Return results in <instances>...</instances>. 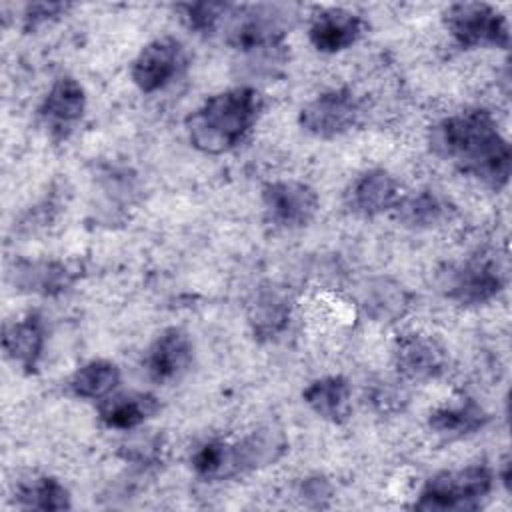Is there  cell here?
Here are the masks:
<instances>
[{
  "label": "cell",
  "instance_id": "e0dca14e",
  "mask_svg": "<svg viewBox=\"0 0 512 512\" xmlns=\"http://www.w3.org/2000/svg\"><path fill=\"white\" fill-rule=\"evenodd\" d=\"M290 316L292 298L288 290L272 282L256 288L246 310L248 326L260 342H270L282 336L290 324Z\"/></svg>",
  "mask_w": 512,
  "mask_h": 512
},
{
  "label": "cell",
  "instance_id": "6da1fadb",
  "mask_svg": "<svg viewBox=\"0 0 512 512\" xmlns=\"http://www.w3.org/2000/svg\"><path fill=\"white\" fill-rule=\"evenodd\" d=\"M428 142L438 158L492 190H502L510 180V142L486 108H466L444 116L430 128Z\"/></svg>",
  "mask_w": 512,
  "mask_h": 512
},
{
  "label": "cell",
  "instance_id": "4dcf8cb0",
  "mask_svg": "<svg viewBox=\"0 0 512 512\" xmlns=\"http://www.w3.org/2000/svg\"><path fill=\"white\" fill-rule=\"evenodd\" d=\"M498 476H500V480H502V484H504L506 492H510V458H508V456H504Z\"/></svg>",
  "mask_w": 512,
  "mask_h": 512
},
{
  "label": "cell",
  "instance_id": "f546056e",
  "mask_svg": "<svg viewBox=\"0 0 512 512\" xmlns=\"http://www.w3.org/2000/svg\"><path fill=\"white\" fill-rule=\"evenodd\" d=\"M372 404L382 410V412H392V410H400L402 408V402H404V396L400 390L384 384V386H378L374 392H372Z\"/></svg>",
  "mask_w": 512,
  "mask_h": 512
},
{
  "label": "cell",
  "instance_id": "7402d4cb",
  "mask_svg": "<svg viewBox=\"0 0 512 512\" xmlns=\"http://www.w3.org/2000/svg\"><path fill=\"white\" fill-rule=\"evenodd\" d=\"M448 214V202L430 188H422L414 194L400 196L398 204L392 210L394 220L412 230L436 228L448 220Z\"/></svg>",
  "mask_w": 512,
  "mask_h": 512
},
{
  "label": "cell",
  "instance_id": "83f0119b",
  "mask_svg": "<svg viewBox=\"0 0 512 512\" xmlns=\"http://www.w3.org/2000/svg\"><path fill=\"white\" fill-rule=\"evenodd\" d=\"M70 4L66 2H34L26 4L22 12V28L26 32H32L68 12Z\"/></svg>",
  "mask_w": 512,
  "mask_h": 512
},
{
  "label": "cell",
  "instance_id": "30bf717a",
  "mask_svg": "<svg viewBox=\"0 0 512 512\" xmlns=\"http://www.w3.org/2000/svg\"><path fill=\"white\" fill-rule=\"evenodd\" d=\"M262 206L270 224L284 230H296L314 220L320 200L310 184L288 178L264 184Z\"/></svg>",
  "mask_w": 512,
  "mask_h": 512
},
{
  "label": "cell",
  "instance_id": "f1b7e54d",
  "mask_svg": "<svg viewBox=\"0 0 512 512\" xmlns=\"http://www.w3.org/2000/svg\"><path fill=\"white\" fill-rule=\"evenodd\" d=\"M330 494H332V488H330L328 480L322 476H310V478L302 480V484L298 488V496H302V500L314 508L328 506L326 500L330 498Z\"/></svg>",
  "mask_w": 512,
  "mask_h": 512
},
{
  "label": "cell",
  "instance_id": "3957f363",
  "mask_svg": "<svg viewBox=\"0 0 512 512\" xmlns=\"http://www.w3.org/2000/svg\"><path fill=\"white\" fill-rule=\"evenodd\" d=\"M290 16V6H230L226 14V42L252 60L280 62L284 58V36Z\"/></svg>",
  "mask_w": 512,
  "mask_h": 512
},
{
  "label": "cell",
  "instance_id": "4316f807",
  "mask_svg": "<svg viewBox=\"0 0 512 512\" xmlns=\"http://www.w3.org/2000/svg\"><path fill=\"white\" fill-rule=\"evenodd\" d=\"M120 458L140 468L158 466L164 460V438L160 434H138L118 450Z\"/></svg>",
  "mask_w": 512,
  "mask_h": 512
},
{
  "label": "cell",
  "instance_id": "52a82bcc",
  "mask_svg": "<svg viewBox=\"0 0 512 512\" xmlns=\"http://www.w3.org/2000/svg\"><path fill=\"white\" fill-rule=\"evenodd\" d=\"M362 118V102L350 88H332L310 102L298 112V124L304 132L332 140L350 132Z\"/></svg>",
  "mask_w": 512,
  "mask_h": 512
},
{
  "label": "cell",
  "instance_id": "8992f818",
  "mask_svg": "<svg viewBox=\"0 0 512 512\" xmlns=\"http://www.w3.org/2000/svg\"><path fill=\"white\" fill-rule=\"evenodd\" d=\"M438 290L460 306H480L494 300L506 284L504 272L494 260L470 258L446 264L436 276Z\"/></svg>",
  "mask_w": 512,
  "mask_h": 512
},
{
  "label": "cell",
  "instance_id": "ac0fdd59",
  "mask_svg": "<svg viewBox=\"0 0 512 512\" xmlns=\"http://www.w3.org/2000/svg\"><path fill=\"white\" fill-rule=\"evenodd\" d=\"M8 278L18 292L58 296L76 282L78 274L54 260H18L12 264Z\"/></svg>",
  "mask_w": 512,
  "mask_h": 512
},
{
  "label": "cell",
  "instance_id": "484cf974",
  "mask_svg": "<svg viewBox=\"0 0 512 512\" xmlns=\"http://www.w3.org/2000/svg\"><path fill=\"white\" fill-rule=\"evenodd\" d=\"M230 6L232 4H226V2H188V4H178L176 10L180 12V18L190 30H194L196 34L208 36L222 26Z\"/></svg>",
  "mask_w": 512,
  "mask_h": 512
},
{
  "label": "cell",
  "instance_id": "7c38bea8",
  "mask_svg": "<svg viewBox=\"0 0 512 512\" xmlns=\"http://www.w3.org/2000/svg\"><path fill=\"white\" fill-rule=\"evenodd\" d=\"M398 180L384 168H370L358 174L344 192L346 208L360 218H376L392 212L400 200Z\"/></svg>",
  "mask_w": 512,
  "mask_h": 512
},
{
  "label": "cell",
  "instance_id": "8fae6325",
  "mask_svg": "<svg viewBox=\"0 0 512 512\" xmlns=\"http://www.w3.org/2000/svg\"><path fill=\"white\" fill-rule=\"evenodd\" d=\"M394 368L408 382H428L444 374L448 354L444 346L422 332H404L396 338L392 350Z\"/></svg>",
  "mask_w": 512,
  "mask_h": 512
},
{
  "label": "cell",
  "instance_id": "cb8c5ba5",
  "mask_svg": "<svg viewBox=\"0 0 512 512\" xmlns=\"http://www.w3.org/2000/svg\"><path fill=\"white\" fill-rule=\"evenodd\" d=\"M120 384V368L110 360H90L74 370L68 390L82 400H104Z\"/></svg>",
  "mask_w": 512,
  "mask_h": 512
},
{
  "label": "cell",
  "instance_id": "d4e9b609",
  "mask_svg": "<svg viewBox=\"0 0 512 512\" xmlns=\"http://www.w3.org/2000/svg\"><path fill=\"white\" fill-rule=\"evenodd\" d=\"M362 306L372 318L392 322L394 318L402 316L404 310L408 308V296L402 290V286L384 278L370 282V288L364 292Z\"/></svg>",
  "mask_w": 512,
  "mask_h": 512
},
{
  "label": "cell",
  "instance_id": "d6986e66",
  "mask_svg": "<svg viewBox=\"0 0 512 512\" xmlns=\"http://www.w3.org/2000/svg\"><path fill=\"white\" fill-rule=\"evenodd\" d=\"M162 404L154 394L148 392H122L110 394L100 400L98 418L110 430L130 432L142 426L148 418L160 412Z\"/></svg>",
  "mask_w": 512,
  "mask_h": 512
},
{
  "label": "cell",
  "instance_id": "2e32d148",
  "mask_svg": "<svg viewBox=\"0 0 512 512\" xmlns=\"http://www.w3.org/2000/svg\"><path fill=\"white\" fill-rule=\"evenodd\" d=\"M46 346V324L38 312L4 322L2 350L4 356L26 374H34Z\"/></svg>",
  "mask_w": 512,
  "mask_h": 512
},
{
  "label": "cell",
  "instance_id": "ba28073f",
  "mask_svg": "<svg viewBox=\"0 0 512 512\" xmlns=\"http://www.w3.org/2000/svg\"><path fill=\"white\" fill-rule=\"evenodd\" d=\"M288 450V440L282 430L274 426H262L246 436L222 444V464L218 480L244 476L254 470H262L278 462Z\"/></svg>",
  "mask_w": 512,
  "mask_h": 512
},
{
  "label": "cell",
  "instance_id": "7a4b0ae2",
  "mask_svg": "<svg viewBox=\"0 0 512 512\" xmlns=\"http://www.w3.org/2000/svg\"><path fill=\"white\" fill-rule=\"evenodd\" d=\"M264 108L252 86H234L206 98L184 120L190 144L204 154H224L246 140Z\"/></svg>",
  "mask_w": 512,
  "mask_h": 512
},
{
  "label": "cell",
  "instance_id": "5bb4252c",
  "mask_svg": "<svg viewBox=\"0 0 512 512\" xmlns=\"http://www.w3.org/2000/svg\"><path fill=\"white\" fill-rule=\"evenodd\" d=\"M86 112V92L72 76H60L48 88L38 114L56 140L66 138Z\"/></svg>",
  "mask_w": 512,
  "mask_h": 512
},
{
  "label": "cell",
  "instance_id": "ffe728a7",
  "mask_svg": "<svg viewBox=\"0 0 512 512\" xmlns=\"http://www.w3.org/2000/svg\"><path fill=\"white\" fill-rule=\"evenodd\" d=\"M302 398L306 406L326 422L344 424L350 418L352 388L350 382L340 374L316 378L304 388Z\"/></svg>",
  "mask_w": 512,
  "mask_h": 512
},
{
  "label": "cell",
  "instance_id": "9c48e42d",
  "mask_svg": "<svg viewBox=\"0 0 512 512\" xmlns=\"http://www.w3.org/2000/svg\"><path fill=\"white\" fill-rule=\"evenodd\" d=\"M188 66L186 48L174 36H160L142 46L130 66V78L144 94L170 86Z\"/></svg>",
  "mask_w": 512,
  "mask_h": 512
},
{
  "label": "cell",
  "instance_id": "9a60e30c",
  "mask_svg": "<svg viewBox=\"0 0 512 512\" xmlns=\"http://www.w3.org/2000/svg\"><path fill=\"white\" fill-rule=\"evenodd\" d=\"M366 30V22L360 14L342 8H320L308 24L310 44L324 54H336L354 46Z\"/></svg>",
  "mask_w": 512,
  "mask_h": 512
},
{
  "label": "cell",
  "instance_id": "603a6c76",
  "mask_svg": "<svg viewBox=\"0 0 512 512\" xmlns=\"http://www.w3.org/2000/svg\"><path fill=\"white\" fill-rule=\"evenodd\" d=\"M14 506L20 510H68V488L54 476H30L14 488Z\"/></svg>",
  "mask_w": 512,
  "mask_h": 512
},
{
  "label": "cell",
  "instance_id": "4fadbf2b",
  "mask_svg": "<svg viewBox=\"0 0 512 512\" xmlns=\"http://www.w3.org/2000/svg\"><path fill=\"white\" fill-rule=\"evenodd\" d=\"M192 358L194 346L188 332L178 326H170L162 330L150 344L144 358V368L152 382L170 384L188 372Z\"/></svg>",
  "mask_w": 512,
  "mask_h": 512
},
{
  "label": "cell",
  "instance_id": "5b68a950",
  "mask_svg": "<svg viewBox=\"0 0 512 512\" xmlns=\"http://www.w3.org/2000/svg\"><path fill=\"white\" fill-rule=\"evenodd\" d=\"M444 24L460 48H510L506 16L486 2H456L444 12Z\"/></svg>",
  "mask_w": 512,
  "mask_h": 512
},
{
  "label": "cell",
  "instance_id": "44dd1931",
  "mask_svg": "<svg viewBox=\"0 0 512 512\" xmlns=\"http://www.w3.org/2000/svg\"><path fill=\"white\" fill-rule=\"evenodd\" d=\"M488 412L472 398H458L442 404L428 416V428L442 438H464L476 434L488 424Z\"/></svg>",
  "mask_w": 512,
  "mask_h": 512
},
{
  "label": "cell",
  "instance_id": "277c9868",
  "mask_svg": "<svg viewBox=\"0 0 512 512\" xmlns=\"http://www.w3.org/2000/svg\"><path fill=\"white\" fill-rule=\"evenodd\" d=\"M494 474L482 464L442 470L430 476L412 508L416 510H476L488 498Z\"/></svg>",
  "mask_w": 512,
  "mask_h": 512
}]
</instances>
